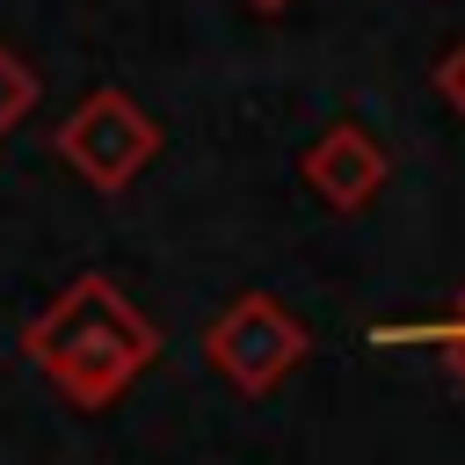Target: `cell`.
<instances>
[{
	"label": "cell",
	"instance_id": "cell-1",
	"mask_svg": "<svg viewBox=\"0 0 465 465\" xmlns=\"http://www.w3.org/2000/svg\"><path fill=\"white\" fill-rule=\"evenodd\" d=\"M22 356L80 407V414H102L116 407L153 363H160V327L131 305V291L102 269L73 276L29 327H22Z\"/></svg>",
	"mask_w": 465,
	"mask_h": 465
},
{
	"label": "cell",
	"instance_id": "cell-2",
	"mask_svg": "<svg viewBox=\"0 0 465 465\" xmlns=\"http://www.w3.org/2000/svg\"><path fill=\"white\" fill-rule=\"evenodd\" d=\"M51 153H58L87 189L116 196V189H131V182L153 167V153H160V124L145 116L138 94H124V87H94V94H80V102L58 116Z\"/></svg>",
	"mask_w": 465,
	"mask_h": 465
},
{
	"label": "cell",
	"instance_id": "cell-3",
	"mask_svg": "<svg viewBox=\"0 0 465 465\" xmlns=\"http://www.w3.org/2000/svg\"><path fill=\"white\" fill-rule=\"evenodd\" d=\"M305 349H312V334H305L269 291H240V298L203 327V356H211V371H218L232 392H247V400L276 392V385L305 363Z\"/></svg>",
	"mask_w": 465,
	"mask_h": 465
},
{
	"label": "cell",
	"instance_id": "cell-4",
	"mask_svg": "<svg viewBox=\"0 0 465 465\" xmlns=\"http://www.w3.org/2000/svg\"><path fill=\"white\" fill-rule=\"evenodd\" d=\"M298 174H305V189H312L327 211H363V203L385 189L392 160H385V145H378L363 124H327V131L305 145Z\"/></svg>",
	"mask_w": 465,
	"mask_h": 465
},
{
	"label": "cell",
	"instance_id": "cell-5",
	"mask_svg": "<svg viewBox=\"0 0 465 465\" xmlns=\"http://www.w3.org/2000/svg\"><path fill=\"white\" fill-rule=\"evenodd\" d=\"M36 94H44V80H36V65L0 36V145L15 138V124L36 109Z\"/></svg>",
	"mask_w": 465,
	"mask_h": 465
},
{
	"label": "cell",
	"instance_id": "cell-6",
	"mask_svg": "<svg viewBox=\"0 0 465 465\" xmlns=\"http://www.w3.org/2000/svg\"><path fill=\"white\" fill-rule=\"evenodd\" d=\"M378 341H436V349H443V363H450V371H458V385H465V327H450V320H443V327H385Z\"/></svg>",
	"mask_w": 465,
	"mask_h": 465
},
{
	"label": "cell",
	"instance_id": "cell-7",
	"mask_svg": "<svg viewBox=\"0 0 465 465\" xmlns=\"http://www.w3.org/2000/svg\"><path fill=\"white\" fill-rule=\"evenodd\" d=\"M436 94H443V109H450V116H465V36L436 58Z\"/></svg>",
	"mask_w": 465,
	"mask_h": 465
},
{
	"label": "cell",
	"instance_id": "cell-8",
	"mask_svg": "<svg viewBox=\"0 0 465 465\" xmlns=\"http://www.w3.org/2000/svg\"><path fill=\"white\" fill-rule=\"evenodd\" d=\"M247 7H262V15H276V7H291V0H247Z\"/></svg>",
	"mask_w": 465,
	"mask_h": 465
},
{
	"label": "cell",
	"instance_id": "cell-9",
	"mask_svg": "<svg viewBox=\"0 0 465 465\" xmlns=\"http://www.w3.org/2000/svg\"><path fill=\"white\" fill-rule=\"evenodd\" d=\"M450 327H465V291H458V305H450Z\"/></svg>",
	"mask_w": 465,
	"mask_h": 465
}]
</instances>
